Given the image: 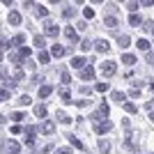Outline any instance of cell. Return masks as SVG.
Wrapping results in <instances>:
<instances>
[{
	"instance_id": "1",
	"label": "cell",
	"mask_w": 154,
	"mask_h": 154,
	"mask_svg": "<svg viewBox=\"0 0 154 154\" xmlns=\"http://www.w3.org/2000/svg\"><path fill=\"white\" fill-rule=\"evenodd\" d=\"M94 124H99V122H103V120H108V103H101L99 108H97V113L90 117Z\"/></svg>"
},
{
	"instance_id": "2",
	"label": "cell",
	"mask_w": 154,
	"mask_h": 154,
	"mask_svg": "<svg viewBox=\"0 0 154 154\" xmlns=\"http://www.w3.org/2000/svg\"><path fill=\"white\" fill-rule=\"evenodd\" d=\"M35 134H37V127H26V131H23V143H26L28 147H32L35 145Z\"/></svg>"
},
{
	"instance_id": "3",
	"label": "cell",
	"mask_w": 154,
	"mask_h": 154,
	"mask_svg": "<svg viewBox=\"0 0 154 154\" xmlns=\"http://www.w3.org/2000/svg\"><path fill=\"white\" fill-rule=\"evenodd\" d=\"M117 71V64L113 62V60H106V62H101V74L103 76H113Z\"/></svg>"
},
{
	"instance_id": "4",
	"label": "cell",
	"mask_w": 154,
	"mask_h": 154,
	"mask_svg": "<svg viewBox=\"0 0 154 154\" xmlns=\"http://www.w3.org/2000/svg\"><path fill=\"white\" fill-rule=\"evenodd\" d=\"M94 131H97V134H99V136L108 134V131H113V122H110V120H103V122L94 124Z\"/></svg>"
},
{
	"instance_id": "5",
	"label": "cell",
	"mask_w": 154,
	"mask_h": 154,
	"mask_svg": "<svg viewBox=\"0 0 154 154\" xmlns=\"http://www.w3.org/2000/svg\"><path fill=\"white\" fill-rule=\"evenodd\" d=\"M19 149H21V145L14 143V140H9V143L2 145V154H19Z\"/></svg>"
},
{
	"instance_id": "6",
	"label": "cell",
	"mask_w": 154,
	"mask_h": 154,
	"mask_svg": "<svg viewBox=\"0 0 154 154\" xmlns=\"http://www.w3.org/2000/svg\"><path fill=\"white\" fill-rule=\"evenodd\" d=\"M92 46H94V48H97L99 53H108V51H110V44L106 42V39H97V42H94Z\"/></svg>"
},
{
	"instance_id": "7",
	"label": "cell",
	"mask_w": 154,
	"mask_h": 154,
	"mask_svg": "<svg viewBox=\"0 0 154 154\" xmlns=\"http://www.w3.org/2000/svg\"><path fill=\"white\" fill-rule=\"evenodd\" d=\"M94 78V67L92 64H88L85 69H81V81H92Z\"/></svg>"
},
{
	"instance_id": "8",
	"label": "cell",
	"mask_w": 154,
	"mask_h": 154,
	"mask_svg": "<svg viewBox=\"0 0 154 154\" xmlns=\"http://www.w3.org/2000/svg\"><path fill=\"white\" fill-rule=\"evenodd\" d=\"M51 55H53V58H64V55H67V48H64L62 44H53Z\"/></svg>"
},
{
	"instance_id": "9",
	"label": "cell",
	"mask_w": 154,
	"mask_h": 154,
	"mask_svg": "<svg viewBox=\"0 0 154 154\" xmlns=\"http://www.w3.org/2000/svg\"><path fill=\"white\" fill-rule=\"evenodd\" d=\"M71 67H74V69H85V67H88V64H90V62H88V60H85V58H81V55H78V58H71Z\"/></svg>"
},
{
	"instance_id": "10",
	"label": "cell",
	"mask_w": 154,
	"mask_h": 154,
	"mask_svg": "<svg viewBox=\"0 0 154 154\" xmlns=\"http://www.w3.org/2000/svg\"><path fill=\"white\" fill-rule=\"evenodd\" d=\"M7 21H9V26H21V14L16 12V9H12V12H9V16H7Z\"/></svg>"
},
{
	"instance_id": "11",
	"label": "cell",
	"mask_w": 154,
	"mask_h": 154,
	"mask_svg": "<svg viewBox=\"0 0 154 154\" xmlns=\"http://www.w3.org/2000/svg\"><path fill=\"white\" fill-rule=\"evenodd\" d=\"M39 131H42V134H44V136H51L53 131H55V124L46 120V122H42V127H39Z\"/></svg>"
},
{
	"instance_id": "12",
	"label": "cell",
	"mask_w": 154,
	"mask_h": 154,
	"mask_svg": "<svg viewBox=\"0 0 154 154\" xmlns=\"http://www.w3.org/2000/svg\"><path fill=\"white\" fill-rule=\"evenodd\" d=\"M23 42H26V35H23V32H19V35H14V37L9 39V48H14V46H21Z\"/></svg>"
},
{
	"instance_id": "13",
	"label": "cell",
	"mask_w": 154,
	"mask_h": 154,
	"mask_svg": "<svg viewBox=\"0 0 154 154\" xmlns=\"http://www.w3.org/2000/svg\"><path fill=\"white\" fill-rule=\"evenodd\" d=\"M64 37L69 39V42H78V32L74 30L71 26H64Z\"/></svg>"
},
{
	"instance_id": "14",
	"label": "cell",
	"mask_w": 154,
	"mask_h": 154,
	"mask_svg": "<svg viewBox=\"0 0 154 154\" xmlns=\"http://www.w3.org/2000/svg\"><path fill=\"white\" fill-rule=\"evenodd\" d=\"M110 99H113V101H117V103H127V94H124V92H120V90H115V92H110Z\"/></svg>"
},
{
	"instance_id": "15",
	"label": "cell",
	"mask_w": 154,
	"mask_h": 154,
	"mask_svg": "<svg viewBox=\"0 0 154 154\" xmlns=\"http://www.w3.org/2000/svg\"><path fill=\"white\" fill-rule=\"evenodd\" d=\"M67 138H69V143H71V147H76V149H81V152H83V149H85V145H83V140H81V138H76V136H67Z\"/></svg>"
},
{
	"instance_id": "16",
	"label": "cell",
	"mask_w": 154,
	"mask_h": 154,
	"mask_svg": "<svg viewBox=\"0 0 154 154\" xmlns=\"http://www.w3.org/2000/svg\"><path fill=\"white\" fill-rule=\"evenodd\" d=\"M103 26L113 30V28H117V26H120V19H115V16H106V19H103Z\"/></svg>"
},
{
	"instance_id": "17",
	"label": "cell",
	"mask_w": 154,
	"mask_h": 154,
	"mask_svg": "<svg viewBox=\"0 0 154 154\" xmlns=\"http://www.w3.org/2000/svg\"><path fill=\"white\" fill-rule=\"evenodd\" d=\"M53 94V85H42L39 88V99H46V97Z\"/></svg>"
},
{
	"instance_id": "18",
	"label": "cell",
	"mask_w": 154,
	"mask_h": 154,
	"mask_svg": "<svg viewBox=\"0 0 154 154\" xmlns=\"http://www.w3.org/2000/svg\"><path fill=\"white\" fill-rule=\"evenodd\" d=\"M99 152H101V154H108V152H110L108 138H99Z\"/></svg>"
},
{
	"instance_id": "19",
	"label": "cell",
	"mask_w": 154,
	"mask_h": 154,
	"mask_svg": "<svg viewBox=\"0 0 154 154\" xmlns=\"http://www.w3.org/2000/svg\"><path fill=\"white\" fill-rule=\"evenodd\" d=\"M46 35H48V37H58V35H60V28L55 26V23H48V26H46Z\"/></svg>"
},
{
	"instance_id": "20",
	"label": "cell",
	"mask_w": 154,
	"mask_h": 154,
	"mask_svg": "<svg viewBox=\"0 0 154 154\" xmlns=\"http://www.w3.org/2000/svg\"><path fill=\"white\" fill-rule=\"evenodd\" d=\"M60 99H62L64 103H74V101H71V94H69V90H67L64 85L60 88Z\"/></svg>"
},
{
	"instance_id": "21",
	"label": "cell",
	"mask_w": 154,
	"mask_h": 154,
	"mask_svg": "<svg viewBox=\"0 0 154 154\" xmlns=\"http://www.w3.org/2000/svg\"><path fill=\"white\" fill-rule=\"evenodd\" d=\"M136 62H138V60H136V55H131V53H124V55H122V64H129V67H134Z\"/></svg>"
},
{
	"instance_id": "22",
	"label": "cell",
	"mask_w": 154,
	"mask_h": 154,
	"mask_svg": "<svg viewBox=\"0 0 154 154\" xmlns=\"http://www.w3.org/2000/svg\"><path fill=\"white\" fill-rule=\"evenodd\" d=\"M117 44H120V48H127V46L131 44L129 35H117Z\"/></svg>"
},
{
	"instance_id": "23",
	"label": "cell",
	"mask_w": 154,
	"mask_h": 154,
	"mask_svg": "<svg viewBox=\"0 0 154 154\" xmlns=\"http://www.w3.org/2000/svg\"><path fill=\"white\" fill-rule=\"evenodd\" d=\"M55 117H58V122H62V124H71V117L67 115V113H62V110H58Z\"/></svg>"
},
{
	"instance_id": "24",
	"label": "cell",
	"mask_w": 154,
	"mask_h": 154,
	"mask_svg": "<svg viewBox=\"0 0 154 154\" xmlns=\"http://www.w3.org/2000/svg\"><path fill=\"white\" fill-rule=\"evenodd\" d=\"M62 16H67V19H71V16H76V7L74 5H67L62 9Z\"/></svg>"
},
{
	"instance_id": "25",
	"label": "cell",
	"mask_w": 154,
	"mask_h": 154,
	"mask_svg": "<svg viewBox=\"0 0 154 154\" xmlns=\"http://www.w3.org/2000/svg\"><path fill=\"white\" fill-rule=\"evenodd\" d=\"M32 44L37 46V48H42V46L46 44V37H44V35H35V39H32Z\"/></svg>"
},
{
	"instance_id": "26",
	"label": "cell",
	"mask_w": 154,
	"mask_h": 154,
	"mask_svg": "<svg viewBox=\"0 0 154 154\" xmlns=\"http://www.w3.org/2000/svg\"><path fill=\"white\" fill-rule=\"evenodd\" d=\"M35 115L37 117H46V106L44 103H37V106H35Z\"/></svg>"
},
{
	"instance_id": "27",
	"label": "cell",
	"mask_w": 154,
	"mask_h": 154,
	"mask_svg": "<svg viewBox=\"0 0 154 154\" xmlns=\"http://www.w3.org/2000/svg\"><path fill=\"white\" fill-rule=\"evenodd\" d=\"M19 55L23 60H30V46H21V48H19Z\"/></svg>"
},
{
	"instance_id": "28",
	"label": "cell",
	"mask_w": 154,
	"mask_h": 154,
	"mask_svg": "<svg viewBox=\"0 0 154 154\" xmlns=\"http://www.w3.org/2000/svg\"><path fill=\"white\" fill-rule=\"evenodd\" d=\"M51 58H53V55H51V53H46V51L39 53V62H42V64H48V62H51Z\"/></svg>"
},
{
	"instance_id": "29",
	"label": "cell",
	"mask_w": 154,
	"mask_h": 154,
	"mask_svg": "<svg viewBox=\"0 0 154 154\" xmlns=\"http://www.w3.org/2000/svg\"><path fill=\"white\" fill-rule=\"evenodd\" d=\"M35 12H37V16H48V9H46V5H35Z\"/></svg>"
},
{
	"instance_id": "30",
	"label": "cell",
	"mask_w": 154,
	"mask_h": 154,
	"mask_svg": "<svg viewBox=\"0 0 154 154\" xmlns=\"http://www.w3.org/2000/svg\"><path fill=\"white\" fill-rule=\"evenodd\" d=\"M129 23L136 28V26H140V23H143V19L138 16V14H131V16H129Z\"/></svg>"
},
{
	"instance_id": "31",
	"label": "cell",
	"mask_w": 154,
	"mask_h": 154,
	"mask_svg": "<svg viewBox=\"0 0 154 154\" xmlns=\"http://www.w3.org/2000/svg\"><path fill=\"white\" fill-rule=\"evenodd\" d=\"M9 60H12V62L16 64V67H21V62H23V58H21L19 53H9Z\"/></svg>"
},
{
	"instance_id": "32",
	"label": "cell",
	"mask_w": 154,
	"mask_h": 154,
	"mask_svg": "<svg viewBox=\"0 0 154 154\" xmlns=\"http://www.w3.org/2000/svg\"><path fill=\"white\" fill-rule=\"evenodd\" d=\"M124 110H127V113H138V106L131 103V101H127V103H124Z\"/></svg>"
},
{
	"instance_id": "33",
	"label": "cell",
	"mask_w": 154,
	"mask_h": 154,
	"mask_svg": "<svg viewBox=\"0 0 154 154\" xmlns=\"http://www.w3.org/2000/svg\"><path fill=\"white\" fill-rule=\"evenodd\" d=\"M83 16L85 19H94V9L92 7H83Z\"/></svg>"
},
{
	"instance_id": "34",
	"label": "cell",
	"mask_w": 154,
	"mask_h": 154,
	"mask_svg": "<svg viewBox=\"0 0 154 154\" xmlns=\"http://www.w3.org/2000/svg\"><path fill=\"white\" fill-rule=\"evenodd\" d=\"M19 103H21V106H30V103H32L30 94H23V97H21V99H19Z\"/></svg>"
},
{
	"instance_id": "35",
	"label": "cell",
	"mask_w": 154,
	"mask_h": 154,
	"mask_svg": "<svg viewBox=\"0 0 154 154\" xmlns=\"http://www.w3.org/2000/svg\"><path fill=\"white\" fill-rule=\"evenodd\" d=\"M60 81H62V83H64V88H67V83H69V81H71L69 71H62V74H60Z\"/></svg>"
},
{
	"instance_id": "36",
	"label": "cell",
	"mask_w": 154,
	"mask_h": 154,
	"mask_svg": "<svg viewBox=\"0 0 154 154\" xmlns=\"http://www.w3.org/2000/svg\"><path fill=\"white\" fill-rule=\"evenodd\" d=\"M138 7H140V2H136V0H131V2H127V9H129V12H136Z\"/></svg>"
},
{
	"instance_id": "37",
	"label": "cell",
	"mask_w": 154,
	"mask_h": 154,
	"mask_svg": "<svg viewBox=\"0 0 154 154\" xmlns=\"http://www.w3.org/2000/svg\"><path fill=\"white\" fill-rule=\"evenodd\" d=\"M138 48L147 53V51H149V44H147V42H145V39H138Z\"/></svg>"
},
{
	"instance_id": "38",
	"label": "cell",
	"mask_w": 154,
	"mask_h": 154,
	"mask_svg": "<svg viewBox=\"0 0 154 154\" xmlns=\"http://www.w3.org/2000/svg\"><path fill=\"white\" fill-rule=\"evenodd\" d=\"M94 90H97V92H106V90H108V83H97Z\"/></svg>"
},
{
	"instance_id": "39",
	"label": "cell",
	"mask_w": 154,
	"mask_h": 154,
	"mask_svg": "<svg viewBox=\"0 0 154 154\" xmlns=\"http://www.w3.org/2000/svg\"><path fill=\"white\" fill-rule=\"evenodd\" d=\"M129 97L138 99V97H140V88H131V90H129Z\"/></svg>"
},
{
	"instance_id": "40",
	"label": "cell",
	"mask_w": 154,
	"mask_h": 154,
	"mask_svg": "<svg viewBox=\"0 0 154 154\" xmlns=\"http://www.w3.org/2000/svg\"><path fill=\"white\" fill-rule=\"evenodd\" d=\"M0 99H2V101H9V90H7V88H2V92H0Z\"/></svg>"
},
{
	"instance_id": "41",
	"label": "cell",
	"mask_w": 154,
	"mask_h": 154,
	"mask_svg": "<svg viewBox=\"0 0 154 154\" xmlns=\"http://www.w3.org/2000/svg\"><path fill=\"white\" fill-rule=\"evenodd\" d=\"M12 120L14 122H21V120H26V115L23 113H12Z\"/></svg>"
},
{
	"instance_id": "42",
	"label": "cell",
	"mask_w": 154,
	"mask_h": 154,
	"mask_svg": "<svg viewBox=\"0 0 154 154\" xmlns=\"http://www.w3.org/2000/svg\"><path fill=\"white\" fill-rule=\"evenodd\" d=\"M55 154H71V147H58Z\"/></svg>"
},
{
	"instance_id": "43",
	"label": "cell",
	"mask_w": 154,
	"mask_h": 154,
	"mask_svg": "<svg viewBox=\"0 0 154 154\" xmlns=\"http://www.w3.org/2000/svg\"><path fill=\"white\" fill-rule=\"evenodd\" d=\"M51 149H53V145H48V143H46V145H44V147H42V149H39V154H46V152H51Z\"/></svg>"
},
{
	"instance_id": "44",
	"label": "cell",
	"mask_w": 154,
	"mask_h": 154,
	"mask_svg": "<svg viewBox=\"0 0 154 154\" xmlns=\"http://www.w3.org/2000/svg\"><path fill=\"white\" fill-rule=\"evenodd\" d=\"M81 48H83V51H90V48H92V44H90V42H85V39H83V44H81Z\"/></svg>"
},
{
	"instance_id": "45",
	"label": "cell",
	"mask_w": 154,
	"mask_h": 154,
	"mask_svg": "<svg viewBox=\"0 0 154 154\" xmlns=\"http://www.w3.org/2000/svg\"><path fill=\"white\" fill-rule=\"evenodd\" d=\"M74 103H76L78 108H85V106H88V103H90V101H83V99H81V101H74Z\"/></svg>"
},
{
	"instance_id": "46",
	"label": "cell",
	"mask_w": 154,
	"mask_h": 154,
	"mask_svg": "<svg viewBox=\"0 0 154 154\" xmlns=\"http://www.w3.org/2000/svg\"><path fill=\"white\" fill-rule=\"evenodd\" d=\"M140 5H143V7H152V5H154V0H143Z\"/></svg>"
},
{
	"instance_id": "47",
	"label": "cell",
	"mask_w": 154,
	"mask_h": 154,
	"mask_svg": "<svg viewBox=\"0 0 154 154\" xmlns=\"http://www.w3.org/2000/svg\"><path fill=\"white\" fill-rule=\"evenodd\" d=\"M76 28H78V30H81V32H83V30H85V28H88V23H85V21H81V23H78V26H76Z\"/></svg>"
},
{
	"instance_id": "48",
	"label": "cell",
	"mask_w": 154,
	"mask_h": 154,
	"mask_svg": "<svg viewBox=\"0 0 154 154\" xmlns=\"http://www.w3.org/2000/svg\"><path fill=\"white\" fill-rule=\"evenodd\" d=\"M149 120H152V122H154V113H149Z\"/></svg>"
},
{
	"instance_id": "49",
	"label": "cell",
	"mask_w": 154,
	"mask_h": 154,
	"mask_svg": "<svg viewBox=\"0 0 154 154\" xmlns=\"http://www.w3.org/2000/svg\"><path fill=\"white\" fill-rule=\"evenodd\" d=\"M149 88H152V92H154V83H152V85H149Z\"/></svg>"
},
{
	"instance_id": "50",
	"label": "cell",
	"mask_w": 154,
	"mask_h": 154,
	"mask_svg": "<svg viewBox=\"0 0 154 154\" xmlns=\"http://www.w3.org/2000/svg\"><path fill=\"white\" fill-rule=\"evenodd\" d=\"M152 35H154V28H152Z\"/></svg>"
},
{
	"instance_id": "51",
	"label": "cell",
	"mask_w": 154,
	"mask_h": 154,
	"mask_svg": "<svg viewBox=\"0 0 154 154\" xmlns=\"http://www.w3.org/2000/svg\"><path fill=\"white\" fill-rule=\"evenodd\" d=\"M152 154H154V152H152Z\"/></svg>"
}]
</instances>
